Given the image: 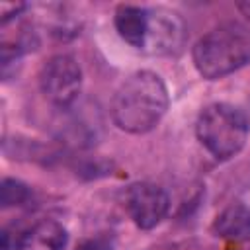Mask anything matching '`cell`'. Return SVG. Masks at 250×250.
<instances>
[{
	"label": "cell",
	"instance_id": "obj_7",
	"mask_svg": "<svg viewBox=\"0 0 250 250\" xmlns=\"http://www.w3.org/2000/svg\"><path fill=\"white\" fill-rule=\"evenodd\" d=\"M66 240L68 234L61 223L43 219L20 234L16 240V250H64Z\"/></svg>",
	"mask_w": 250,
	"mask_h": 250
},
{
	"label": "cell",
	"instance_id": "obj_3",
	"mask_svg": "<svg viewBox=\"0 0 250 250\" xmlns=\"http://www.w3.org/2000/svg\"><path fill=\"white\" fill-rule=\"evenodd\" d=\"M195 135L209 154H213L217 160H229L246 145L248 119L238 107L217 102L199 113Z\"/></svg>",
	"mask_w": 250,
	"mask_h": 250
},
{
	"label": "cell",
	"instance_id": "obj_4",
	"mask_svg": "<svg viewBox=\"0 0 250 250\" xmlns=\"http://www.w3.org/2000/svg\"><path fill=\"white\" fill-rule=\"evenodd\" d=\"M39 86L51 104L59 107H68L70 104H74L82 88L80 64L70 55L51 57L41 68Z\"/></svg>",
	"mask_w": 250,
	"mask_h": 250
},
{
	"label": "cell",
	"instance_id": "obj_1",
	"mask_svg": "<svg viewBox=\"0 0 250 250\" xmlns=\"http://www.w3.org/2000/svg\"><path fill=\"white\" fill-rule=\"evenodd\" d=\"M168 109V90L162 78L150 70L129 74L111 100L113 123L133 135L154 129Z\"/></svg>",
	"mask_w": 250,
	"mask_h": 250
},
{
	"label": "cell",
	"instance_id": "obj_12",
	"mask_svg": "<svg viewBox=\"0 0 250 250\" xmlns=\"http://www.w3.org/2000/svg\"><path fill=\"white\" fill-rule=\"evenodd\" d=\"M238 10L250 20V0H246V2H238Z\"/></svg>",
	"mask_w": 250,
	"mask_h": 250
},
{
	"label": "cell",
	"instance_id": "obj_2",
	"mask_svg": "<svg viewBox=\"0 0 250 250\" xmlns=\"http://www.w3.org/2000/svg\"><path fill=\"white\" fill-rule=\"evenodd\" d=\"M197 72L207 80L225 78L250 64V27L240 21H227L203 37L191 49Z\"/></svg>",
	"mask_w": 250,
	"mask_h": 250
},
{
	"label": "cell",
	"instance_id": "obj_10",
	"mask_svg": "<svg viewBox=\"0 0 250 250\" xmlns=\"http://www.w3.org/2000/svg\"><path fill=\"white\" fill-rule=\"evenodd\" d=\"M31 197V191L25 184H21L20 180H12L6 178L2 180L0 186V203L2 207H14V205H23L27 203Z\"/></svg>",
	"mask_w": 250,
	"mask_h": 250
},
{
	"label": "cell",
	"instance_id": "obj_6",
	"mask_svg": "<svg viewBox=\"0 0 250 250\" xmlns=\"http://www.w3.org/2000/svg\"><path fill=\"white\" fill-rule=\"evenodd\" d=\"M125 207L133 223L139 229L148 230V229H154L166 217L170 209V197L156 184L137 182L127 189Z\"/></svg>",
	"mask_w": 250,
	"mask_h": 250
},
{
	"label": "cell",
	"instance_id": "obj_9",
	"mask_svg": "<svg viewBox=\"0 0 250 250\" xmlns=\"http://www.w3.org/2000/svg\"><path fill=\"white\" fill-rule=\"evenodd\" d=\"M215 232L229 240H244L250 236V209L236 203L227 207L213 225Z\"/></svg>",
	"mask_w": 250,
	"mask_h": 250
},
{
	"label": "cell",
	"instance_id": "obj_5",
	"mask_svg": "<svg viewBox=\"0 0 250 250\" xmlns=\"http://www.w3.org/2000/svg\"><path fill=\"white\" fill-rule=\"evenodd\" d=\"M146 35L143 49L148 55H172L186 43V23L182 16L168 8H146Z\"/></svg>",
	"mask_w": 250,
	"mask_h": 250
},
{
	"label": "cell",
	"instance_id": "obj_11",
	"mask_svg": "<svg viewBox=\"0 0 250 250\" xmlns=\"http://www.w3.org/2000/svg\"><path fill=\"white\" fill-rule=\"evenodd\" d=\"M74 250H113V244L105 236H94V238L82 240Z\"/></svg>",
	"mask_w": 250,
	"mask_h": 250
},
{
	"label": "cell",
	"instance_id": "obj_8",
	"mask_svg": "<svg viewBox=\"0 0 250 250\" xmlns=\"http://www.w3.org/2000/svg\"><path fill=\"white\" fill-rule=\"evenodd\" d=\"M146 20H148L146 8L133 6V4L117 6L113 16V23L119 37L137 49H143L145 35H146Z\"/></svg>",
	"mask_w": 250,
	"mask_h": 250
}]
</instances>
